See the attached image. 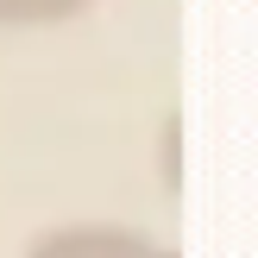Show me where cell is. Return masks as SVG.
Returning a JSON list of instances; mask_svg holds the SVG:
<instances>
[{
    "label": "cell",
    "mask_w": 258,
    "mask_h": 258,
    "mask_svg": "<svg viewBox=\"0 0 258 258\" xmlns=\"http://www.w3.org/2000/svg\"><path fill=\"white\" fill-rule=\"evenodd\" d=\"M95 0H0V32H32V25H70Z\"/></svg>",
    "instance_id": "obj_2"
},
{
    "label": "cell",
    "mask_w": 258,
    "mask_h": 258,
    "mask_svg": "<svg viewBox=\"0 0 258 258\" xmlns=\"http://www.w3.org/2000/svg\"><path fill=\"white\" fill-rule=\"evenodd\" d=\"M25 258H176L170 246H158L139 227H113V221H82V227H50L38 233Z\"/></svg>",
    "instance_id": "obj_1"
}]
</instances>
